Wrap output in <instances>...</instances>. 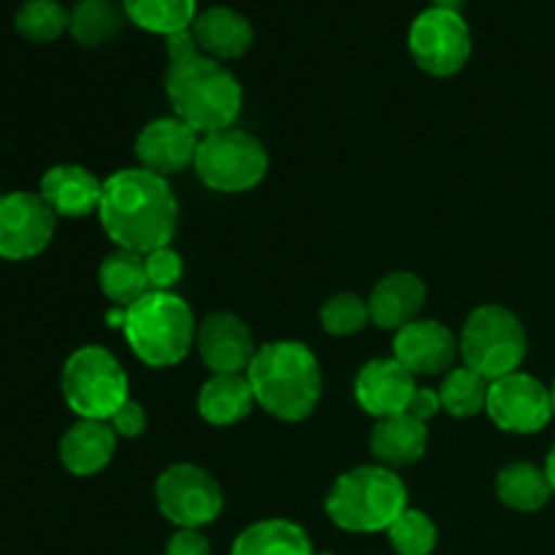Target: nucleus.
Wrapping results in <instances>:
<instances>
[{
    "label": "nucleus",
    "instance_id": "nucleus-40",
    "mask_svg": "<svg viewBox=\"0 0 555 555\" xmlns=\"http://www.w3.org/2000/svg\"><path fill=\"white\" fill-rule=\"evenodd\" d=\"M323 555H331V553H323Z\"/></svg>",
    "mask_w": 555,
    "mask_h": 555
},
{
    "label": "nucleus",
    "instance_id": "nucleus-5",
    "mask_svg": "<svg viewBox=\"0 0 555 555\" xmlns=\"http://www.w3.org/2000/svg\"><path fill=\"white\" fill-rule=\"evenodd\" d=\"M130 350L152 369L177 366L188 358L195 336L193 309L171 291H150L122 312Z\"/></svg>",
    "mask_w": 555,
    "mask_h": 555
},
{
    "label": "nucleus",
    "instance_id": "nucleus-9",
    "mask_svg": "<svg viewBox=\"0 0 555 555\" xmlns=\"http://www.w3.org/2000/svg\"><path fill=\"white\" fill-rule=\"evenodd\" d=\"M410 52L426 74L453 76L469 63L472 30L461 11L431 9L421 11L410 27Z\"/></svg>",
    "mask_w": 555,
    "mask_h": 555
},
{
    "label": "nucleus",
    "instance_id": "nucleus-2",
    "mask_svg": "<svg viewBox=\"0 0 555 555\" xmlns=\"http://www.w3.org/2000/svg\"><path fill=\"white\" fill-rule=\"evenodd\" d=\"M255 401L285 423L309 417L323 393V374L314 352L301 341H269L247 369Z\"/></svg>",
    "mask_w": 555,
    "mask_h": 555
},
{
    "label": "nucleus",
    "instance_id": "nucleus-39",
    "mask_svg": "<svg viewBox=\"0 0 555 555\" xmlns=\"http://www.w3.org/2000/svg\"><path fill=\"white\" fill-rule=\"evenodd\" d=\"M551 399H553V412H555V383H553V388H551Z\"/></svg>",
    "mask_w": 555,
    "mask_h": 555
},
{
    "label": "nucleus",
    "instance_id": "nucleus-4",
    "mask_svg": "<svg viewBox=\"0 0 555 555\" xmlns=\"http://www.w3.org/2000/svg\"><path fill=\"white\" fill-rule=\"evenodd\" d=\"M406 509V486L388 466H356L331 486L325 513L352 534L388 531Z\"/></svg>",
    "mask_w": 555,
    "mask_h": 555
},
{
    "label": "nucleus",
    "instance_id": "nucleus-16",
    "mask_svg": "<svg viewBox=\"0 0 555 555\" xmlns=\"http://www.w3.org/2000/svg\"><path fill=\"white\" fill-rule=\"evenodd\" d=\"M415 390V374L406 372L396 358L369 361L356 377L358 404H361L363 412L377 417V421L406 412Z\"/></svg>",
    "mask_w": 555,
    "mask_h": 555
},
{
    "label": "nucleus",
    "instance_id": "nucleus-17",
    "mask_svg": "<svg viewBox=\"0 0 555 555\" xmlns=\"http://www.w3.org/2000/svg\"><path fill=\"white\" fill-rule=\"evenodd\" d=\"M38 195L49 204V209L57 217H79L92 215L101 206L103 182L85 166L76 163H60V166L47 168L41 177V188Z\"/></svg>",
    "mask_w": 555,
    "mask_h": 555
},
{
    "label": "nucleus",
    "instance_id": "nucleus-22",
    "mask_svg": "<svg viewBox=\"0 0 555 555\" xmlns=\"http://www.w3.org/2000/svg\"><path fill=\"white\" fill-rule=\"evenodd\" d=\"M255 393L247 374H215L198 393V412L211 426H233L253 412Z\"/></svg>",
    "mask_w": 555,
    "mask_h": 555
},
{
    "label": "nucleus",
    "instance_id": "nucleus-6",
    "mask_svg": "<svg viewBox=\"0 0 555 555\" xmlns=\"http://www.w3.org/2000/svg\"><path fill=\"white\" fill-rule=\"evenodd\" d=\"M459 350L472 372L493 383L518 372L529 352V336L518 314L499 304H486L466 318Z\"/></svg>",
    "mask_w": 555,
    "mask_h": 555
},
{
    "label": "nucleus",
    "instance_id": "nucleus-34",
    "mask_svg": "<svg viewBox=\"0 0 555 555\" xmlns=\"http://www.w3.org/2000/svg\"><path fill=\"white\" fill-rule=\"evenodd\" d=\"M166 555H211V545L201 529H179L168 540Z\"/></svg>",
    "mask_w": 555,
    "mask_h": 555
},
{
    "label": "nucleus",
    "instance_id": "nucleus-33",
    "mask_svg": "<svg viewBox=\"0 0 555 555\" xmlns=\"http://www.w3.org/2000/svg\"><path fill=\"white\" fill-rule=\"evenodd\" d=\"M108 426H112L114 434H119V437H128V439L141 437L146 428L144 406H141L139 401L128 399L112 417H108Z\"/></svg>",
    "mask_w": 555,
    "mask_h": 555
},
{
    "label": "nucleus",
    "instance_id": "nucleus-36",
    "mask_svg": "<svg viewBox=\"0 0 555 555\" xmlns=\"http://www.w3.org/2000/svg\"><path fill=\"white\" fill-rule=\"evenodd\" d=\"M166 52H168V60L173 63V60H182V57H190V54L201 52V49L198 43H195L193 30H182L166 38Z\"/></svg>",
    "mask_w": 555,
    "mask_h": 555
},
{
    "label": "nucleus",
    "instance_id": "nucleus-27",
    "mask_svg": "<svg viewBox=\"0 0 555 555\" xmlns=\"http://www.w3.org/2000/svg\"><path fill=\"white\" fill-rule=\"evenodd\" d=\"M125 9L114 0H79L70 9L68 33L81 47H101L122 30Z\"/></svg>",
    "mask_w": 555,
    "mask_h": 555
},
{
    "label": "nucleus",
    "instance_id": "nucleus-35",
    "mask_svg": "<svg viewBox=\"0 0 555 555\" xmlns=\"http://www.w3.org/2000/svg\"><path fill=\"white\" fill-rule=\"evenodd\" d=\"M439 410H442V399H439L437 390H428V388H417L415 396L410 399V406H406V412L423 423L437 417Z\"/></svg>",
    "mask_w": 555,
    "mask_h": 555
},
{
    "label": "nucleus",
    "instance_id": "nucleus-31",
    "mask_svg": "<svg viewBox=\"0 0 555 555\" xmlns=\"http://www.w3.org/2000/svg\"><path fill=\"white\" fill-rule=\"evenodd\" d=\"M372 323L369 301H363L356 293H336L320 309V325L331 336H352Z\"/></svg>",
    "mask_w": 555,
    "mask_h": 555
},
{
    "label": "nucleus",
    "instance_id": "nucleus-8",
    "mask_svg": "<svg viewBox=\"0 0 555 555\" xmlns=\"http://www.w3.org/2000/svg\"><path fill=\"white\" fill-rule=\"evenodd\" d=\"M193 166L209 190L244 193L263 182L269 171V155L255 135L225 128L201 139Z\"/></svg>",
    "mask_w": 555,
    "mask_h": 555
},
{
    "label": "nucleus",
    "instance_id": "nucleus-23",
    "mask_svg": "<svg viewBox=\"0 0 555 555\" xmlns=\"http://www.w3.org/2000/svg\"><path fill=\"white\" fill-rule=\"evenodd\" d=\"M231 555H314L309 534L293 520H260L244 529Z\"/></svg>",
    "mask_w": 555,
    "mask_h": 555
},
{
    "label": "nucleus",
    "instance_id": "nucleus-11",
    "mask_svg": "<svg viewBox=\"0 0 555 555\" xmlns=\"http://www.w3.org/2000/svg\"><path fill=\"white\" fill-rule=\"evenodd\" d=\"M57 215L38 193L14 190L0 195V258L33 260L52 244Z\"/></svg>",
    "mask_w": 555,
    "mask_h": 555
},
{
    "label": "nucleus",
    "instance_id": "nucleus-10",
    "mask_svg": "<svg viewBox=\"0 0 555 555\" xmlns=\"http://www.w3.org/2000/svg\"><path fill=\"white\" fill-rule=\"evenodd\" d=\"M157 507L163 518L179 529H201L220 518L222 488L206 469L193 464H177L157 477Z\"/></svg>",
    "mask_w": 555,
    "mask_h": 555
},
{
    "label": "nucleus",
    "instance_id": "nucleus-18",
    "mask_svg": "<svg viewBox=\"0 0 555 555\" xmlns=\"http://www.w3.org/2000/svg\"><path fill=\"white\" fill-rule=\"evenodd\" d=\"M426 304V285L412 271H393L374 285L369 296L372 323L383 331H401L415 323Z\"/></svg>",
    "mask_w": 555,
    "mask_h": 555
},
{
    "label": "nucleus",
    "instance_id": "nucleus-21",
    "mask_svg": "<svg viewBox=\"0 0 555 555\" xmlns=\"http://www.w3.org/2000/svg\"><path fill=\"white\" fill-rule=\"evenodd\" d=\"M428 448V428L426 423L412 417L410 412L390 415L377 421L372 431V453L388 469L410 466L423 459Z\"/></svg>",
    "mask_w": 555,
    "mask_h": 555
},
{
    "label": "nucleus",
    "instance_id": "nucleus-38",
    "mask_svg": "<svg viewBox=\"0 0 555 555\" xmlns=\"http://www.w3.org/2000/svg\"><path fill=\"white\" fill-rule=\"evenodd\" d=\"M461 3H464V0H434L437 9H450V11H459Z\"/></svg>",
    "mask_w": 555,
    "mask_h": 555
},
{
    "label": "nucleus",
    "instance_id": "nucleus-19",
    "mask_svg": "<svg viewBox=\"0 0 555 555\" xmlns=\"http://www.w3.org/2000/svg\"><path fill=\"white\" fill-rule=\"evenodd\" d=\"M190 30L201 52L215 60L244 57L255 41V30L247 16L228 5H211L201 11Z\"/></svg>",
    "mask_w": 555,
    "mask_h": 555
},
{
    "label": "nucleus",
    "instance_id": "nucleus-41",
    "mask_svg": "<svg viewBox=\"0 0 555 555\" xmlns=\"http://www.w3.org/2000/svg\"><path fill=\"white\" fill-rule=\"evenodd\" d=\"M0 195H3V193H0Z\"/></svg>",
    "mask_w": 555,
    "mask_h": 555
},
{
    "label": "nucleus",
    "instance_id": "nucleus-13",
    "mask_svg": "<svg viewBox=\"0 0 555 555\" xmlns=\"http://www.w3.org/2000/svg\"><path fill=\"white\" fill-rule=\"evenodd\" d=\"M201 358L215 374H247L255 347L247 323L231 312H211L195 334Z\"/></svg>",
    "mask_w": 555,
    "mask_h": 555
},
{
    "label": "nucleus",
    "instance_id": "nucleus-3",
    "mask_svg": "<svg viewBox=\"0 0 555 555\" xmlns=\"http://www.w3.org/2000/svg\"><path fill=\"white\" fill-rule=\"evenodd\" d=\"M166 95L173 114L204 135L231 128L244 101L236 76L204 52L168 63Z\"/></svg>",
    "mask_w": 555,
    "mask_h": 555
},
{
    "label": "nucleus",
    "instance_id": "nucleus-29",
    "mask_svg": "<svg viewBox=\"0 0 555 555\" xmlns=\"http://www.w3.org/2000/svg\"><path fill=\"white\" fill-rule=\"evenodd\" d=\"M488 388H491V383L482 374L472 372L469 366L453 369L439 388L442 410L453 417L480 415L488 404Z\"/></svg>",
    "mask_w": 555,
    "mask_h": 555
},
{
    "label": "nucleus",
    "instance_id": "nucleus-12",
    "mask_svg": "<svg viewBox=\"0 0 555 555\" xmlns=\"http://www.w3.org/2000/svg\"><path fill=\"white\" fill-rule=\"evenodd\" d=\"M486 412L507 434H534L555 415L551 390L524 372L493 379L488 388Z\"/></svg>",
    "mask_w": 555,
    "mask_h": 555
},
{
    "label": "nucleus",
    "instance_id": "nucleus-25",
    "mask_svg": "<svg viewBox=\"0 0 555 555\" xmlns=\"http://www.w3.org/2000/svg\"><path fill=\"white\" fill-rule=\"evenodd\" d=\"M496 496L502 504L518 513H537L545 507L553 496V486L547 480L545 469H537L534 464H509L496 477Z\"/></svg>",
    "mask_w": 555,
    "mask_h": 555
},
{
    "label": "nucleus",
    "instance_id": "nucleus-7",
    "mask_svg": "<svg viewBox=\"0 0 555 555\" xmlns=\"http://www.w3.org/2000/svg\"><path fill=\"white\" fill-rule=\"evenodd\" d=\"M63 399L79 421H106L128 401V374L98 345L70 352L63 366Z\"/></svg>",
    "mask_w": 555,
    "mask_h": 555
},
{
    "label": "nucleus",
    "instance_id": "nucleus-15",
    "mask_svg": "<svg viewBox=\"0 0 555 555\" xmlns=\"http://www.w3.org/2000/svg\"><path fill=\"white\" fill-rule=\"evenodd\" d=\"M459 356V339L439 320H415L396 331L393 358L412 374H444Z\"/></svg>",
    "mask_w": 555,
    "mask_h": 555
},
{
    "label": "nucleus",
    "instance_id": "nucleus-26",
    "mask_svg": "<svg viewBox=\"0 0 555 555\" xmlns=\"http://www.w3.org/2000/svg\"><path fill=\"white\" fill-rule=\"evenodd\" d=\"M122 9L135 27L168 38L193 27L198 0H122Z\"/></svg>",
    "mask_w": 555,
    "mask_h": 555
},
{
    "label": "nucleus",
    "instance_id": "nucleus-24",
    "mask_svg": "<svg viewBox=\"0 0 555 555\" xmlns=\"http://www.w3.org/2000/svg\"><path fill=\"white\" fill-rule=\"evenodd\" d=\"M98 285L108 301L128 309L130 304L139 301L150 293V280H146L144 255L130 253V249H117L106 255L98 269Z\"/></svg>",
    "mask_w": 555,
    "mask_h": 555
},
{
    "label": "nucleus",
    "instance_id": "nucleus-28",
    "mask_svg": "<svg viewBox=\"0 0 555 555\" xmlns=\"http://www.w3.org/2000/svg\"><path fill=\"white\" fill-rule=\"evenodd\" d=\"M70 11L57 0H25L16 9L14 27L33 43H52L68 30Z\"/></svg>",
    "mask_w": 555,
    "mask_h": 555
},
{
    "label": "nucleus",
    "instance_id": "nucleus-32",
    "mask_svg": "<svg viewBox=\"0 0 555 555\" xmlns=\"http://www.w3.org/2000/svg\"><path fill=\"white\" fill-rule=\"evenodd\" d=\"M146 280H150V291H171L184 274L182 255L171 247H157L144 255Z\"/></svg>",
    "mask_w": 555,
    "mask_h": 555
},
{
    "label": "nucleus",
    "instance_id": "nucleus-1",
    "mask_svg": "<svg viewBox=\"0 0 555 555\" xmlns=\"http://www.w3.org/2000/svg\"><path fill=\"white\" fill-rule=\"evenodd\" d=\"M98 217L119 249L146 255L168 247L179 225V204L166 177L146 168H122L103 182Z\"/></svg>",
    "mask_w": 555,
    "mask_h": 555
},
{
    "label": "nucleus",
    "instance_id": "nucleus-20",
    "mask_svg": "<svg viewBox=\"0 0 555 555\" xmlns=\"http://www.w3.org/2000/svg\"><path fill=\"white\" fill-rule=\"evenodd\" d=\"M117 450V434L106 421H79L60 439V464L74 477H92L106 469Z\"/></svg>",
    "mask_w": 555,
    "mask_h": 555
},
{
    "label": "nucleus",
    "instance_id": "nucleus-30",
    "mask_svg": "<svg viewBox=\"0 0 555 555\" xmlns=\"http://www.w3.org/2000/svg\"><path fill=\"white\" fill-rule=\"evenodd\" d=\"M388 540L399 555H431L437 547V526L426 513L406 507L388 529Z\"/></svg>",
    "mask_w": 555,
    "mask_h": 555
},
{
    "label": "nucleus",
    "instance_id": "nucleus-14",
    "mask_svg": "<svg viewBox=\"0 0 555 555\" xmlns=\"http://www.w3.org/2000/svg\"><path fill=\"white\" fill-rule=\"evenodd\" d=\"M198 133L179 117H160L144 125L135 139V157L152 173H179L193 166L198 155Z\"/></svg>",
    "mask_w": 555,
    "mask_h": 555
},
{
    "label": "nucleus",
    "instance_id": "nucleus-37",
    "mask_svg": "<svg viewBox=\"0 0 555 555\" xmlns=\"http://www.w3.org/2000/svg\"><path fill=\"white\" fill-rule=\"evenodd\" d=\"M545 475H547V480H551L553 493H555V444H553L551 453H547V461H545Z\"/></svg>",
    "mask_w": 555,
    "mask_h": 555
}]
</instances>
